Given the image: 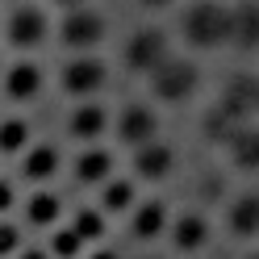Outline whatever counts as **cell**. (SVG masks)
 Listing matches in <instances>:
<instances>
[{
    "instance_id": "9",
    "label": "cell",
    "mask_w": 259,
    "mask_h": 259,
    "mask_svg": "<svg viewBox=\"0 0 259 259\" xmlns=\"http://www.w3.org/2000/svg\"><path fill=\"white\" fill-rule=\"evenodd\" d=\"M176 167V155L167 142H147V147H134V171L138 180H163V176Z\"/></svg>"
},
{
    "instance_id": "28",
    "label": "cell",
    "mask_w": 259,
    "mask_h": 259,
    "mask_svg": "<svg viewBox=\"0 0 259 259\" xmlns=\"http://www.w3.org/2000/svg\"><path fill=\"white\" fill-rule=\"evenodd\" d=\"M21 259H51L46 251H21Z\"/></svg>"
},
{
    "instance_id": "5",
    "label": "cell",
    "mask_w": 259,
    "mask_h": 259,
    "mask_svg": "<svg viewBox=\"0 0 259 259\" xmlns=\"http://www.w3.org/2000/svg\"><path fill=\"white\" fill-rule=\"evenodd\" d=\"M5 34L13 46H21V51H34V46L46 42V34H51V21H46V13L38 5H17L9 13L5 21Z\"/></svg>"
},
{
    "instance_id": "17",
    "label": "cell",
    "mask_w": 259,
    "mask_h": 259,
    "mask_svg": "<svg viewBox=\"0 0 259 259\" xmlns=\"http://www.w3.org/2000/svg\"><path fill=\"white\" fill-rule=\"evenodd\" d=\"M230 230L238 238H255L259 234V192H242L230 205Z\"/></svg>"
},
{
    "instance_id": "16",
    "label": "cell",
    "mask_w": 259,
    "mask_h": 259,
    "mask_svg": "<svg viewBox=\"0 0 259 259\" xmlns=\"http://www.w3.org/2000/svg\"><path fill=\"white\" fill-rule=\"evenodd\" d=\"M226 147H230V159L238 171H259V125H242Z\"/></svg>"
},
{
    "instance_id": "14",
    "label": "cell",
    "mask_w": 259,
    "mask_h": 259,
    "mask_svg": "<svg viewBox=\"0 0 259 259\" xmlns=\"http://www.w3.org/2000/svg\"><path fill=\"white\" fill-rule=\"evenodd\" d=\"M134 238H159V234H167V205L163 201H142L138 209H134Z\"/></svg>"
},
{
    "instance_id": "3",
    "label": "cell",
    "mask_w": 259,
    "mask_h": 259,
    "mask_svg": "<svg viewBox=\"0 0 259 259\" xmlns=\"http://www.w3.org/2000/svg\"><path fill=\"white\" fill-rule=\"evenodd\" d=\"M121 55H125V67H130V71L151 75L159 63L171 59V46H167V34H163V29L147 25V29H134V34H130V42H125Z\"/></svg>"
},
{
    "instance_id": "11",
    "label": "cell",
    "mask_w": 259,
    "mask_h": 259,
    "mask_svg": "<svg viewBox=\"0 0 259 259\" xmlns=\"http://www.w3.org/2000/svg\"><path fill=\"white\" fill-rule=\"evenodd\" d=\"M5 92L9 101H34V96L42 92V67L38 63H13V67L5 71Z\"/></svg>"
},
{
    "instance_id": "19",
    "label": "cell",
    "mask_w": 259,
    "mask_h": 259,
    "mask_svg": "<svg viewBox=\"0 0 259 259\" xmlns=\"http://www.w3.org/2000/svg\"><path fill=\"white\" fill-rule=\"evenodd\" d=\"M63 213V201L55 197V192H34V197L25 201V218L29 226H55Z\"/></svg>"
},
{
    "instance_id": "2",
    "label": "cell",
    "mask_w": 259,
    "mask_h": 259,
    "mask_svg": "<svg viewBox=\"0 0 259 259\" xmlns=\"http://www.w3.org/2000/svg\"><path fill=\"white\" fill-rule=\"evenodd\" d=\"M201 88V71H197V63H188V59H167V63H159V67L151 71V92L159 96V101H167V105H184L192 101Z\"/></svg>"
},
{
    "instance_id": "7",
    "label": "cell",
    "mask_w": 259,
    "mask_h": 259,
    "mask_svg": "<svg viewBox=\"0 0 259 259\" xmlns=\"http://www.w3.org/2000/svg\"><path fill=\"white\" fill-rule=\"evenodd\" d=\"M105 79H109L105 63L92 59V55H79V59H71L67 67H63V88L71 96H96L105 88Z\"/></svg>"
},
{
    "instance_id": "25",
    "label": "cell",
    "mask_w": 259,
    "mask_h": 259,
    "mask_svg": "<svg viewBox=\"0 0 259 259\" xmlns=\"http://www.w3.org/2000/svg\"><path fill=\"white\" fill-rule=\"evenodd\" d=\"M17 251H21V230L13 222H0V259H9Z\"/></svg>"
},
{
    "instance_id": "12",
    "label": "cell",
    "mask_w": 259,
    "mask_h": 259,
    "mask_svg": "<svg viewBox=\"0 0 259 259\" xmlns=\"http://www.w3.org/2000/svg\"><path fill=\"white\" fill-rule=\"evenodd\" d=\"M55 171H59V147L42 142V147H29V151H25V159H21V176H25L29 184L51 180Z\"/></svg>"
},
{
    "instance_id": "22",
    "label": "cell",
    "mask_w": 259,
    "mask_h": 259,
    "mask_svg": "<svg viewBox=\"0 0 259 259\" xmlns=\"http://www.w3.org/2000/svg\"><path fill=\"white\" fill-rule=\"evenodd\" d=\"M79 251H84V238L75 234V226H59L51 234V255L55 259H79Z\"/></svg>"
},
{
    "instance_id": "20",
    "label": "cell",
    "mask_w": 259,
    "mask_h": 259,
    "mask_svg": "<svg viewBox=\"0 0 259 259\" xmlns=\"http://www.w3.org/2000/svg\"><path fill=\"white\" fill-rule=\"evenodd\" d=\"M130 205H134V180H105V192H101L105 213H125Z\"/></svg>"
},
{
    "instance_id": "21",
    "label": "cell",
    "mask_w": 259,
    "mask_h": 259,
    "mask_svg": "<svg viewBox=\"0 0 259 259\" xmlns=\"http://www.w3.org/2000/svg\"><path fill=\"white\" fill-rule=\"evenodd\" d=\"M238 130H242V121H234L226 109H218V105L209 109V117H205V134L213 138V142H230V138L238 134Z\"/></svg>"
},
{
    "instance_id": "18",
    "label": "cell",
    "mask_w": 259,
    "mask_h": 259,
    "mask_svg": "<svg viewBox=\"0 0 259 259\" xmlns=\"http://www.w3.org/2000/svg\"><path fill=\"white\" fill-rule=\"evenodd\" d=\"M109 171H113V155L101 151V147H92V151H84L75 159V180L79 184H105Z\"/></svg>"
},
{
    "instance_id": "13",
    "label": "cell",
    "mask_w": 259,
    "mask_h": 259,
    "mask_svg": "<svg viewBox=\"0 0 259 259\" xmlns=\"http://www.w3.org/2000/svg\"><path fill=\"white\" fill-rule=\"evenodd\" d=\"M105 125H109V113L101 109V105H92V101H84L71 117H67V130L79 138V142H92V138H101L105 134Z\"/></svg>"
},
{
    "instance_id": "26",
    "label": "cell",
    "mask_w": 259,
    "mask_h": 259,
    "mask_svg": "<svg viewBox=\"0 0 259 259\" xmlns=\"http://www.w3.org/2000/svg\"><path fill=\"white\" fill-rule=\"evenodd\" d=\"M5 209H13V184L0 180V213H5Z\"/></svg>"
},
{
    "instance_id": "30",
    "label": "cell",
    "mask_w": 259,
    "mask_h": 259,
    "mask_svg": "<svg viewBox=\"0 0 259 259\" xmlns=\"http://www.w3.org/2000/svg\"><path fill=\"white\" fill-rule=\"evenodd\" d=\"M59 5H63V9H79V5H84V0H59Z\"/></svg>"
},
{
    "instance_id": "4",
    "label": "cell",
    "mask_w": 259,
    "mask_h": 259,
    "mask_svg": "<svg viewBox=\"0 0 259 259\" xmlns=\"http://www.w3.org/2000/svg\"><path fill=\"white\" fill-rule=\"evenodd\" d=\"M59 38H63V46H71V51H92V46L105 42V17L96 9H88V5L67 9V17L59 25Z\"/></svg>"
},
{
    "instance_id": "15",
    "label": "cell",
    "mask_w": 259,
    "mask_h": 259,
    "mask_svg": "<svg viewBox=\"0 0 259 259\" xmlns=\"http://www.w3.org/2000/svg\"><path fill=\"white\" fill-rule=\"evenodd\" d=\"M205 234H209V226L201 213H180L171 222V247L176 251H201L205 247Z\"/></svg>"
},
{
    "instance_id": "24",
    "label": "cell",
    "mask_w": 259,
    "mask_h": 259,
    "mask_svg": "<svg viewBox=\"0 0 259 259\" xmlns=\"http://www.w3.org/2000/svg\"><path fill=\"white\" fill-rule=\"evenodd\" d=\"M71 226H75V234L84 242L105 238V209H79V213L71 218Z\"/></svg>"
},
{
    "instance_id": "23",
    "label": "cell",
    "mask_w": 259,
    "mask_h": 259,
    "mask_svg": "<svg viewBox=\"0 0 259 259\" xmlns=\"http://www.w3.org/2000/svg\"><path fill=\"white\" fill-rule=\"evenodd\" d=\"M29 147V125L21 117H9V121H0V151L13 155V151H25Z\"/></svg>"
},
{
    "instance_id": "8",
    "label": "cell",
    "mask_w": 259,
    "mask_h": 259,
    "mask_svg": "<svg viewBox=\"0 0 259 259\" xmlns=\"http://www.w3.org/2000/svg\"><path fill=\"white\" fill-rule=\"evenodd\" d=\"M155 134H159V117H155V109H147V105H125L121 113H117V138L121 142H130V147H147V142H155Z\"/></svg>"
},
{
    "instance_id": "29",
    "label": "cell",
    "mask_w": 259,
    "mask_h": 259,
    "mask_svg": "<svg viewBox=\"0 0 259 259\" xmlns=\"http://www.w3.org/2000/svg\"><path fill=\"white\" fill-rule=\"evenodd\" d=\"M142 5H147V9H167L171 0H142Z\"/></svg>"
},
{
    "instance_id": "27",
    "label": "cell",
    "mask_w": 259,
    "mask_h": 259,
    "mask_svg": "<svg viewBox=\"0 0 259 259\" xmlns=\"http://www.w3.org/2000/svg\"><path fill=\"white\" fill-rule=\"evenodd\" d=\"M88 259H121V255H117V251H92Z\"/></svg>"
},
{
    "instance_id": "1",
    "label": "cell",
    "mask_w": 259,
    "mask_h": 259,
    "mask_svg": "<svg viewBox=\"0 0 259 259\" xmlns=\"http://www.w3.org/2000/svg\"><path fill=\"white\" fill-rule=\"evenodd\" d=\"M180 34L197 51H218L230 42V9L218 0H192L180 13Z\"/></svg>"
},
{
    "instance_id": "6",
    "label": "cell",
    "mask_w": 259,
    "mask_h": 259,
    "mask_svg": "<svg viewBox=\"0 0 259 259\" xmlns=\"http://www.w3.org/2000/svg\"><path fill=\"white\" fill-rule=\"evenodd\" d=\"M218 109H226L234 121L247 125V117L259 113V75H251V71L230 75L226 88H222V96H218Z\"/></svg>"
},
{
    "instance_id": "10",
    "label": "cell",
    "mask_w": 259,
    "mask_h": 259,
    "mask_svg": "<svg viewBox=\"0 0 259 259\" xmlns=\"http://www.w3.org/2000/svg\"><path fill=\"white\" fill-rule=\"evenodd\" d=\"M230 46H238V51L259 46V5L255 0H242V5L230 9Z\"/></svg>"
}]
</instances>
